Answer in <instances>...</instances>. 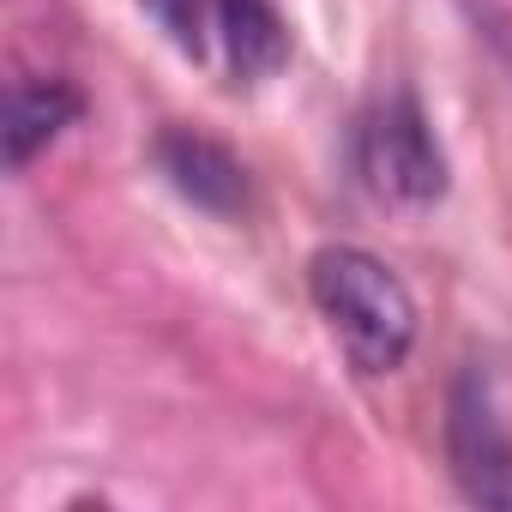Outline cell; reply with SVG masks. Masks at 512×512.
I'll list each match as a JSON object with an SVG mask.
<instances>
[{
	"label": "cell",
	"instance_id": "obj_3",
	"mask_svg": "<svg viewBox=\"0 0 512 512\" xmlns=\"http://www.w3.org/2000/svg\"><path fill=\"white\" fill-rule=\"evenodd\" d=\"M446 452L452 476L476 506H512V434L494 416V398L482 380H458L446 410Z\"/></svg>",
	"mask_w": 512,
	"mask_h": 512
},
{
	"label": "cell",
	"instance_id": "obj_6",
	"mask_svg": "<svg viewBox=\"0 0 512 512\" xmlns=\"http://www.w3.org/2000/svg\"><path fill=\"white\" fill-rule=\"evenodd\" d=\"M79 115V91L67 79H19L7 109V163L25 169L37 151H49Z\"/></svg>",
	"mask_w": 512,
	"mask_h": 512
},
{
	"label": "cell",
	"instance_id": "obj_1",
	"mask_svg": "<svg viewBox=\"0 0 512 512\" xmlns=\"http://www.w3.org/2000/svg\"><path fill=\"white\" fill-rule=\"evenodd\" d=\"M308 296L362 374L404 368L416 344V296L368 247H320L308 260Z\"/></svg>",
	"mask_w": 512,
	"mask_h": 512
},
{
	"label": "cell",
	"instance_id": "obj_5",
	"mask_svg": "<svg viewBox=\"0 0 512 512\" xmlns=\"http://www.w3.org/2000/svg\"><path fill=\"white\" fill-rule=\"evenodd\" d=\"M211 31L223 37L229 67L247 85L284 73V61H290V31H284V19L266 7V0H211Z\"/></svg>",
	"mask_w": 512,
	"mask_h": 512
},
{
	"label": "cell",
	"instance_id": "obj_2",
	"mask_svg": "<svg viewBox=\"0 0 512 512\" xmlns=\"http://www.w3.org/2000/svg\"><path fill=\"white\" fill-rule=\"evenodd\" d=\"M356 163H362V181L374 187V199H386V205L428 211L446 193V151L410 97H392L362 121Z\"/></svg>",
	"mask_w": 512,
	"mask_h": 512
},
{
	"label": "cell",
	"instance_id": "obj_4",
	"mask_svg": "<svg viewBox=\"0 0 512 512\" xmlns=\"http://www.w3.org/2000/svg\"><path fill=\"white\" fill-rule=\"evenodd\" d=\"M157 169L169 175V187L181 199H193L199 211H217V217H235L247 205V169L205 133H163L157 139Z\"/></svg>",
	"mask_w": 512,
	"mask_h": 512
}]
</instances>
